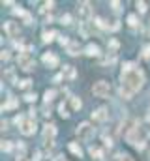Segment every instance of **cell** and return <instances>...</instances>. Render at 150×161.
<instances>
[{"mask_svg": "<svg viewBox=\"0 0 150 161\" xmlns=\"http://www.w3.org/2000/svg\"><path fill=\"white\" fill-rule=\"evenodd\" d=\"M120 79H122L120 96H122L124 99H130L131 96L143 86V82H145V73H143V69H139L133 62H126L124 66H122Z\"/></svg>", "mask_w": 150, "mask_h": 161, "instance_id": "obj_1", "label": "cell"}, {"mask_svg": "<svg viewBox=\"0 0 150 161\" xmlns=\"http://www.w3.org/2000/svg\"><path fill=\"white\" fill-rule=\"evenodd\" d=\"M17 64H19V68L23 69V71H32V69H34V66H36V64H34V60L30 58V52H28V49H26V51H23V52L19 55V58H17Z\"/></svg>", "mask_w": 150, "mask_h": 161, "instance_id": "obj_2", "label": "cell"}, {"mask_svg": "<svg viewBox=\"0 0 150 161\" xmlns=\"http://www.w3.org/2000/svg\"><path fill=\"white\" fill-rule=\"evenodd\" d=\"M111 92V84L107 82V81H98V82H94V86H92V94L96 96V98H107Z\"/></svg>", "mask_w": 150, "mask_h": 161, "instance_id": "obj_3", "label": "cell"}, {"mask_svg": "<svg viewBox=\"0 0 150 161\" xmlns=\"http://www.w3.org/2000/svg\"><path fill=\"white\" fill-rule=\"evenodd\" d=\"M75 135H77L81 141H88V139H92L94 135V127L88 124V122H83L77 126V129H75Z\"/></svg>", "mask_w": 150, "mask_h": 161, "instance_id": "obj_4", "label": "cell"}, {"mask_svg": "<svg viewBox=\"0 0 150 161\" xmlns=\"http://www.w3.org/2000/svg\"><path fill=\"white\" fill-rule=\"evenodd\" d=\"M36 127H38L36 120H34V118H30V120H25V124L21 126V133H23V135H34L36 133Z\"/></svg>", "mask_w": 150, "mask_h": 161, "instance_id": "obj_5", "label": "cell"}, {"mask_svg": "<svg viewBox=\"0 0 150 161\" xmlns=\"http://www.w3.org/2000/svg\"><path fill=\"white\" fill-rule=\"evenodd\" d=\"M4 32L9 38H17L19 36V25L13 23V21H6L4 23Z\"/></svg>", "mask_w": 150, "mask_h": 161, "instance_id": "obj_6", "label": "cell"}, {"mask_svg": "<svg viewBox=\"0 0 150 161\" xmlns=\"http://www.w3.org/2000/svg\"><path fill=\"white\" fill-rule=\"evenodd\" d=\"M77 9H79V15H81V19H83V23H87V19L92 15L90 4H88V2H81V4L77 6Z\"/></svg>", "mask_w": 150, "mask_h": 161, "instance_id": "obj_7", "label": "cell"}, {"mask_svg": "<svg viewBox=\"0 0 150 161\" xmlns=\"http://www.w3.org/2000/svg\"><path fill=\"white\" fill-rule=\"evenodd\" d=\"M41 60H43V64L49 66V68H56L58 66V56L55 55V52H45V55L41 56Z\"/></svg>", "mask_w": 150, "mask_h": 161, "instance_id": "obj_8", "label": "cell"}, {"mask_svg": "<svg viewBox=\"0 0 150 161\" xmlns=\"http://www.w3.org/2000/svg\"><path fill=\"white\" fill-rule=\"evenodd\" d=\"M92 118H94L96 122H105L107 118H109V111H107L105 107H100V109H96L92 112Z\"/></svg>", "mask_w": 150, "mask_h": 161, "instance_id": "obj_9", "label": "cell"}, {"mask_svg": "<svg viewBox=\"0 0 150 161\" xmlns=\"http://www.w3.org/2000/svg\"><path fill=\"white\" fill-rule=\"evenodd\" d=\"M55 135H56V126L55 124H45L43 126V139L49 141V139H53Z\"/></svg>", "mask_w": 150, "mask_h": 161, "instance_id": "obj_10", "label": "cell"}, {"mask_svg": "<svg viewBox=\"0 0 150 161\" xmlns=\"http://www.w3.org/2000/svg\"><path fill=\"white\" fill-rule=\"evenodd\" d=\"M84 52H87L88 56H98L100 55V47L96 45V43H88L87 49H84Z\"/></svg>", "mask_w": 150, "mask_h": 161, "instance_id": "obj_11", "label": "cell"}, {"mask_svg": "<svg viewBox=\"0 0 150 161\" xmlns=\"http://www.w3.org/2000/svg\"><path fill=\"white\" fill-rule=\"evenodd\" d=\"M56 36H58V34H56L55 30H45L43 34H41V38H43V41H45V43H51V41L55 39Z\"/></svg>", "mask_w": 150, "mask_h": 161, "instance_id": "obj_12", "label": "cell"}, {"mask_svg": "<svg viewBox=\"0 0 150 161\" xmlns=\"http://www.w3.org/2000/svg\"><path fill=\"white\" fill-rule=\"evenodd\" d=\"M17 105H19V101H17L15 98H9V99L2 105V111H12V109H15Z\"/></svg>", "mask_w": 150, "mask_h": 161, "instance_id": "obj_13", "label": "cell"}, {"mask_svg": "<svg viewBox=\"0 0 150 161\" xmlns=\"http://www.w3.org/2000/svg\"><path fill=\"white\" fill-rule=\"evenodd\" d=\"M68 148H70V152H71V154H75L77 157H83V150H81V146H79L77 143H70Z\"/></svg>", "mask_w": 150, "mask_h": 161, "instance_id": "obj_14", "label": "cell"}, {"mask_svg": "<svg viewBox=\"0 0 150 161\" xmlns=\"http://www.w3.org/2000/svg\"><path fill=\"white\" fill-rule=\"evenodd\" d=\"M62 75L66 79H75V69H73V66H64V69H62Z\"/></svg>", "mask_w": 150, "mask_h": 161, "instance_id": "obj_15", "label": "cell"}, {"mask_svg": "<svg viewBox=\"0 0 150 161\" xmlns=\"http://www.w3.org/2000/svg\"><path fill=\"white\" fill-rule=\"evenodd\" d=\"M70 105H71V109H73V111H81L83 101H81L79 98H75V96H71V98H70Z\"/></svg>", "mask_w": 150, "mask_h": 161, "instance_id": "obj_16", "label": "cell"}, {"mask_svg": "<svg viewBox=\"0 0 150 161\" xmlns=\"http://www.w3.org/2000/svg\"><path fill=\"white\" fill-rule=\"evenodd\" d=\"M79 43H77V41H71V43H70V47H68V55H71V56H77L79 55Z\"/></svg>", "mask_w": 150, "mask_h": 161, "instance_id": "obj_17", "label": "cell"}, {"mask_svg": "<svg viewBox=\"0 0 150 161\" xmlns=\"http://www.w3.org/2000/svg\"><path fill=\"white\" fill-rule=\"evenodd\" d=\"M88 152H90V156H92V157H96V159H101V157H103V152H101L98 146H90Z\"/></svg>", "mask_w": 150, "mask_h": 161, "instance_id": "obj_18", "label": "cell"}, {"mask_svg": "<svg viewBox=\"0 0 150 161\" xmlns=\"http://www.w3.org/2000/svg\"><path fill=\"white\" fill-rule=\"evenodd\" d=\"M58 112H60V116H62V118H68V116H70L66 103H60V105H58Z\"/></svg>", "mask_w": 150, "mask_h": 161, "instance_id": "obj_19", "label": "cell"}, {"mask_svg": "<svg viewBox=\"0 0 150 161\" xmlns=\"http://www.w3.org/2000/svg\"><path fill=\"white\" fill-rule=\"evenodd\" d=\"M56 96V92L55 90H45V94H43V99H45V103H49V101H53V98Z\"/></svg>", "mask_w": 150, "mask_h": 161, "instance_id": "obj_20", "label": "cell"}, {"mask_svg": "<svg viewBox=\"0 0 150 161\" xmlns=\"http://www.w3.org/2000/svg\"><path fill=\"white\" fill-rule=\"evenodd\" d=\"M12 150H13L12 141H2V152H12Z\"/></svg>", "mask_w": 150, "mask_h": 161, "instance_id": "obj_21", "label": "cell"}, {"mask_svg": "<svg viewBox=\"0 0 150 161\" xmlns=\"http://www.w3.org/2000/svg\"><path fill=\"white\" fill-rule=\"evenodd\" d=\"M90 30H88V23H81V36L83 38H88Z\"/></svg>", "mask_w": 150, "mask_h": 161, "instance_id": "obj_22", "label": "cell"}, {"mask_svg": "<svg viewBox=\"0 0 150 161\" xmlns=\"http://www.w3.org/2000/svg\"><path fill=\"white\" fill-rule=\"evenodd\" d=\"M118 47H120V43H118L116 39H111V41H109V51L113 52V55H114V51H118Z\"/></svg>", "mask_w": 150, "mask_h": 161, "instance_id": "obj_23", "label": "cell"}, {"mask_svg": "<svg viewBox=\"0 0 150 161\" xmlns=\"http://www.w3.org/2000/svg\"><path fill=\"white\" fill-rule=\"evenodd\" d=\"M128 25H130V26H137L139 25V21H137V15H128Z\"/></svg>", "mask_w": 150, "mask_h": 161, "instance_id": "obj_24", "label": "cell"}, {"mask_svg": "<svg viewBox=\"0 0 150 161\" xmlns=\"http://www.w3.org/2000/svg\"><path fill=\"white\" fill-rule=\"evenodd\" d=\"M60 23H62V25H71V17H70L68 13H64V15L60 17Z\"/></svg>", "mask_w": 150, "mask_h": 161, "instance_id": "obj_25", "label": "cell"}, {"mask_svg": "<svg viewBox=\"0 0 150 161\" xmlns=\"http://www.w3.org/2000/svg\"><path fill=\"white\" fill-rule=\"evenodd\" d=\"M58 43L64 47V45H66V47H70V39L66 38V36H58Z\"/></svg>", "mask_w": 150, "mask_h": 161, "instance_id": "obj_26", "label": "cell"}, {"mask_svg": "<svg viewBox=\"0 0 150 161\" xmlns=\"http://www.w3.org/2000/svg\"><path fill=\"white\" fill-rule=\"evenodd\" d=\"M36 98H38V96H36V94H32V92L25 94V101H28V103H32V101H36Z\"/></svg>", "mask_w": 150, "mask_h": 161, "instance_id": "obj_27", "label": "cell"}, {"mask_svg": "<svg viewBox=\"0 0 150 161\" xmlns=\"http://www.w3.org/2000/svg\"><path fill=\"white\" fill-rule=\"evenodd\" d=\"M30 84H32V81H30V79H23V81H19V86H21V88H28Z\"/></svg>", "mask_w": 150, "mask_h": 161, "instance_id": "obj_28", "label": "cell"}, {"mask_svg": "<svg viewBox=\"0 0 150 161\" xmlns=\"http://www.w3.org/2000/svg\"><path fill=\"white\" fill-rule=\"evenodd\" d=\"M135 6H137V9H139L141 13H145V12H146V4H145V2H137Z\"/></svg>", "mask_w": 150, "mask_h": 161, "instance_id": "obj_29", "label": "cell"}, {"mask_svg": "<svg viewBox=\"0 0 150 161\" xmlns=\"http://www.w3.org/2000/svg\"><path fill=\"white\" fill-rule=\"evenodd\" d=\"M13 13H15V15H21V17L26 15V12H25V9H21V8H13Z\"/></svg>", "mask_w": 150, "mask_h": 161, "instance_id": "obj_30", "label": "cell"}, {"mask_svg": "<svg viewBox=\"0 0 150 161\" xmlns=\"http://www.w3.org/2000/svg\"><path fill=\"white\" fill-rule=\"evenodd\" d=\"M96 25H98L100 28H109V26H107V25H105V21H103V19H100V17H98V19H96Z\"/></svg>", "mask_w": 150, "mask_h": 161, "instance_id": "obj_31", "label": "cell"}, {"mask_svg": "<svg viewBox=\"0 0 150 161\" xmlns=\"http://www.w3.org/2000/svg\"><path fill=\"white\" fill-rule=\"evenodd\" d=\"M103 62H105V64H114V62H116V56H114V55H111V56H107Z\"/></svg>", "mask_w": 150, "mask_h": 161, "instance_id": "obj_32", "label": "cell"}, {"mask_svg": "<svg viewBox=\"0 0 150 161\" xmlns=\"http://www.w3.org/2000/svg\"><path fill=\"white\" fill-rule=\"evenodd\" d=\"M143 56H145V58H150V45H146V47L143 49Z\"/></svg>", "mask_w": 150, "mask_h": 161, "instance_id": "obj_33", "label": "cell"}, {"mask_svg": "<svg viewBox=\"0 0 150 161\" xmlns=\"http://www.w3.org/2000/svg\"><path fill=\"white\" fill-rule=\"evenodd\" d=\"M111 6H113L114 12H120V2H116V0H114V2H111Z\"/></svg>", "mask_w": 150, "mask_h": 161, "instance_id": "obj_34", "label": "cell"}, {"mask_svg": "<svg viewBox=\"0 0 150 161\" xmlns=\"http://www.w3.org/2000/svg\"><path fill=\"white\" fill-rule=\"evenodd\" d=\"M2 60H9V51H2V55H0Z\"/></svg>", "mask_w": 150, "mask_h": 161, "instance_id": "obj_35", "label": "cell"}, {"mask_svg": "<svg viewBox=\"0 0 150 161\" xmlns=\"http://www.w3.org/2000/svg\"><path fill=\"white\" fill-rule=\"evenodd\" d=\"M23 19H25V23H26V25H32V15H30V13H26Z\"/></svg>", "mask_w": 150, "mask_h": 161, "instance_id": "obj_36", "label": "cell"}, {"mask_svg": "<svg viewBox=\"0 0 150 161\" xmlns=\"http://www.w3.org/2000/svg\"><path fill=\"white\" fill-rule=\"evenodd\" d=\"M145 146H146V144H145V141H139V143L135 144V148H137V150H143Z\"/></svg>", "mask_w": 150, "mask_h": 161, "instance_id": "obj_37", "label": "cell"}, {"mask_svg": "<svg viewBox=\"0 0 150 161\" xmlns=\"http://www.w3.org/2000/svg\"><path fill=\"white\" fill-rule=\"evenodd\" d=\"M15 161H32V159H28V157L25 156V154H21V156H19V157H17Z\"/></svg>", "mask_w": 150, "mask_h": 161, "instance_id": "obj_38", "label": "cell"}, {"mask_svg": "<svg viewBox=\"0 0 150 161\" xmlns=\"http://www.w3.org/2000/svg\"><path fill=\"white\" fill-rule=\"evenodd\" d=\"M118 161H133L130 156H118Z\"/></svg>", "mask_w": 150, "mask_h": 161, "instance_id": "obj_39", "label": "cell"}, {"mask_svg": "<svg viewBox=\"0 0 150 161\" xmlns=\"http://www.w3.org/2000/svg\"><path fill=\"white\" fill-rule=\"evenodd\" d=\"M120 28V23H118V21H114V23L111 25V30H118Z\"/></svg>", "mask_w": 150, "mask_h": 161, "instance_id": "obj_40", "label": "cell"}, {"mask_svg": "<svg viewBox=\"0 0 150 161\" xmlns=\"http://www.w3.org/2000/svg\"><path fill=\"white\" fill-rule=\"evenodd\" d=\"M103 141H105V144H107V146H113V139H111V137H109V139H107V137H105V139H103Z\"/></svg>", "mask_w": 150, "mask_h": 161, "instance_id": "obj_41", "label": "cell"}, {"mask_svg": "<svg viewBox=\"0 0 150 161\" xmlns=\"http://www.w3.org/2000/svg\"><path fill=\"white\" fill-rule=\"evenodd\" d=\"M39 157H41V156H39V152H36V154H34V157H32V161H39Z\"/></svg>", "mask_w": 150, "mask_h": 161, "instance_id": "obj_42", "label": "cell"}]
</instances>
